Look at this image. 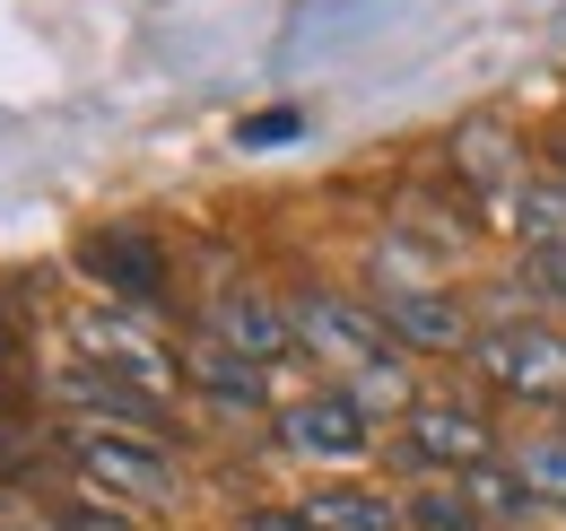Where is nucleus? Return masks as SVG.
I'll return each instance as SVG.
<instances>
[{
    "instance_id": "nucleus-18",
    "label": "nucleus",
    "mask_w": 566,
    "mask_h": 531,
    "mask_svg": "<svg viewBox=\"0 0 566 531\" xmlns=\"http://www.w3.org/2000/svg\"><path fill=\"white\" fill-rule=\"evenodd\" d=\"M305 132V114H253L244 132H235V148H280V139Z\"/></svg>"
},
{
    "instance_id": "nucleus-3",
    "label": "nucleus",
    "mask_w": 566,
    "mask_h": 531,
    "mask_svg": "<svg viewBox=\"0 0 566 531\" xmlns=\"http://www.w3.org/2000/svg\"><path fill=\"white\" fill-rule=\"evenodd\" d=\"M471 384L489 400H523V409H566V332L541 314H514V323H480L471 340Z\"/></svg>"
},
{
    "instance_id": "nucleus-6",
    "label": "nucleus",
    "mask_w": 566,
    "mask_h": 531,
    "mask_svg": "<svg viewBox=\"0 0 566 531\" xmlns=\"http://www.w3.org/2000/svg\"><path fill=\"white\" fill-rule=\"evenodd\" d=\"M271 445L296 454V462H366V454H375V418H366L340 384H323V393L271 409Z\"/></svg>"
},
{
    "instance_id": "nucleus-17",
    "label": "nucleus",
    "mask_w": 566,
    "mask_h": 531,
    "mask_svg": "<svg viewBox=\"0 0 566 531\" xmlns=\"http://www.w3.org/2000/svg\"><path fill=\"white\" fill-rule=\"evenodd\" d=\"M53 523H62V531H132V514L105 506L96 488H71V497H53Z\"/></svg>"
},
{
    "instance_id": "nucleus-12",
    "label": "nucleus",
    "mask_w": 566,
    "mask_h": 531,
    "mask_svg": "<svg viewBox=\"0 0 566 531\" xmlns=\"http://www.w3.org/2000/svg\"><path fill=\"white\" fill-rule=\"evenodd\" d=\"M184 384L201 400H218V409H271V366L218 348L210 332H184Z\"/></svg>"
},
{
    "instance_id": "nucleus-5",
    "label": "nucleus",
    "mask_w": 566,
    "mask_h": 531,
    "mask_svg": "<svg viewBox=\"0 0 566 531\" xmlns=\"http://www.w3.org/2000/svg\"><path fill=\"white\" fill-rule=\"evenodd\" d=\"M78 348H87V366H114V375H132L140 393H166V384H184V340L157 332V314H132V305H87L71 323Z\"/></svg>"
},
{
    "instance_id": "nucleus-9",
    "label": "nucleus",
    "mask_w": 566,
    "mask_h": 531,
    "mask_svg": "<svg viewBox=\"0 0 566 531\" xmlns=\"http://www.w3.org/2000/svg\"><path fill=\"white\" fill-rule=\"evenodd\" d=\"M78 270L105 288V305H132V314H166V253H157V236L140 227H96L87 244H78Z\"/></svg>"
},
{
    "instance_id": "nucleus-10",
    "label": "nucleus",
    "mask_w": 566,
    "mask_h": 531,
    "mask_svg": "<svg viewBox=\"0 0 566 531\" xmlns=\"http://www.w3.org/2000/svg\"><path fill=\"white\" fill-rule=\"evenodd\" d=\"M192 332H210L218 348H235V357H253V366H287V357H296V323H287V305H271L262 288L210 296Z\"/></svg>"
},
{
    "instance_id": "nucleus-13",
    "label": "nucleus",
    "mask_w": 566,
    "mask_h": 531,
    "mask_svg": "<svg viewBox=\"0 0 566 531\" xmlns=\"http://www.w3.org/2000/svg\"><path fill=\"white\" fill-rule=\"evenodd\" d=\"M453 175H462L480 200L505 209V200L523 192V148L496 132V123H462V132H453Z\"/></svg>"
},
{
    "instance_id": "nucleus-14",
    "label": "nucleus",
    "mask_w": 566,
    "mask_h": 531,
    "mask_svg": "<svg viewBox=\"0 0 566 531\" xmlns=\"http://www.w3.org/2000/svg\"><path fill=\"white\" fill-rule=\"evenodd\" d=\"M462 497L489 514V531H496V523H523V514H541V506H532V488H523V470L505 462V454H489V462L462 470Z\"/></svg>"
},
{
    "instance_id": "nucleus-4",
    "label": "nucleus",
    "mask_w": 566,
    "mask_h": 531,
    "mask_svg": "<svg viewBox=\"0 0 566 531\" xmlns=\"http://www.w3.org/2000/svg\"><path fill=\"white\" fill-rule=\"evenodd\" d=\"M401 462L419 470V479H462L471 462H489V454H505L489 427V409L471 393H419L410 400V418H401V445H392Z\"/></svg>"
},
{
    "instance_id": "nucleus-20",
    "label": "nucleus",
    "mask_w": 566,
    "mask_h": 531,
    "mask_svg": "<svg viewBox=\"0 0 566 531\" xmlns=\"http://www.w3.org/2000/svg\"><path fill=\"white\" fill-rule=\"evenodd\" d=\"M549 175H558V184H566V139H558V148H549Z\"/></svg>"
},
{
    "instance_id": "nucleus-1",
    "label": "nucleus",
    "mask_w": 566,
    "mask_h": 531,
    "mask_svg": "<svg viewBox=\"0 0 566 531\" xmlns=\"http://www.w3.org/2000/svg\"><path fill=\"white\" fill-rule=\"evenodd\" d=\"M287 323H296V357H314L323 375H340V393H349L366 418H410V400H419L410 348L392 340V323H384L366 296L296 288V296H287Z\"/></svg>"
},
{
    "instance_id": "nucleus-7",
    "label": "nucleus",
    "mask_w": 566,
    "mask_h": 531,
    "mask_svg": "<svg viewBox=\"0 0 566 531\" xmlns=\"http://www.w3.org/2000/svg\"><path fill=\"white\" fill-rule=\"evenodd\" d=\"M375 314L392 323V340L410 357H471V340H480L471 305L436 279H375Z\"/></svg>"
},
{
    "instance_id": "nucleus-16",
    "label": "nucleus",
    "mask_w": 566,
    "mask_h": 531,
    "mask_svg": "<svg viewBox=\"0 0 566 531\" xmlns=\"http://www.w3.org/2000/svg\"><path fill=\"white\" fill-rule=\"evenodd\" d=\"M410 523H419V531H489V514L462 497V479H419V497H410Z\"/></svg>"
},
{
    "instance_id": "nucleus-8",
    "label": "nucleus",
    "mask_w": 566,
    "mask_h": 531,
    "mask_svg": "<svg viewBox=\"0 0 566 531\" xmlns=\"http://www.w3.org/2000/svg\"><path fill=\"white\" fill-rule=\"evenodd\" d=\"M44 400L62 409V427H132V436H157L166 427V393H140L132 375H114V366H62Z\"/></svg>"
},
{
    "instance_id": "nucleus-19",
    "label": "nucleus",
    "mask_w": 566,
    "mask_h": 531,
    "mask_svg": "<svg viewBox=\"0 0 566 531\" xmlns=\"http://www.w3.org/2000/svg\"><path fill=\"white\" fill-rule=\"evenodd\" d=\"M244 531H314V523H305L296 506H253V514H244Z\"/></svg>"
},
{
    "instance_id": "nucleus-2",
    "label": "nucleus",
    "mask_w": 566,
    "mask_h": 531,
    "mask_svg": "<svg viewBox=\"0 0 566 531\" xmlns=\"http://www.w3.org/2000/svg\"><path fill=\"white\" fill-rule=\"evenodd\" d=\"M53 462L71 470L78 488H96L105 506H123V514L175 506V462H166L157 436H132V427H53Z\"/></svg>"
},
{
    "instance_id": "nucleus-15",
    "label": "nucleus",
    "mask_w": 566,
    "mask_h": 531,
    "mask_svg": "<svg viewBox=\"0 0 566 531\" xmlns=\"http://www.w3.org/2000/svg\"><path fill=\"white\" fill-rule=\"evenodd\" d=\"M505 462L523 470V488H532L541 514H566V427H558V436H523V445H505Z\"/></svg>"
},
{
    "instance_id": "nucleus-11",
    "label": "nucleus",
    "mask_w": 566,
    "mask_h": 531,
    "mask_svg": "<svg viewBox=\"0 0 566 531\" xmlns=\"http://www.w3.org/2000/svg\"><path fill=\"white\" fill-rule=\"evenodd\" d=\"M296 514L314 531H401L410 523V497L366 488V479H314V488L296 497Z\"/></svg>"
}]
</instances>
